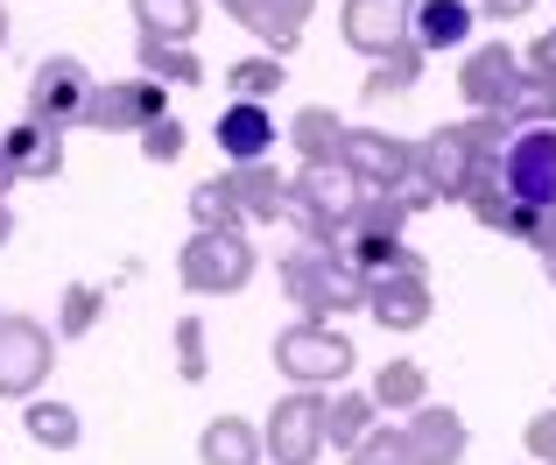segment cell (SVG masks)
<instances>
[{
    "label": "cell",
    "instance_id": "d4e9b609",
    "mask_svg": "<svg viewBox=\"0 0 556 465\" xmlns=\"http://www.w3.org/2000/svg\"><path fill=\"white\" fill-rule=\"evenodd\" d=\"M135 64L155 85H204V56L177 50V42H155V36H135Z\"/></svg>",
    "mask_w": 556,
    "mask_h": 465
},
{
    "label": "cell",
    "instance_id": "8992f818",
    "mask_svg": "<svg viewBox=\"0 0 556 465\" xmlns=\"http://www.w3.org/2000/svg\"><path fill=\"white\" fill-rule=\"evenodd\" d=\"M163 92H169V85L141 78V71H135V78H106V85H92L78 127H92V135H149L155 121H169Z\"/></svg>",
    "mask_w": 556,
    "mask_h": 465
},
{
    "label": "cell",
    "instance_id": "d6986e66",
    "mask_svg": "<svg viewBox=\"0 0 556 465\" xmlns=\"http://www.w3.org/2000/svg\"><path fill=\"white\" fill-rule=\"evenodd\" d=\"M8 163L22 184H50L64 169V135L56 127H36V121H14L8 127Z\"/></svg>",
    "mask_w": 556,
    "mask_h": 465
},
{
    "label": "cell",
    "instance_id": "9a60e30c",
    "mask_svg": "<svg viewBox=\"0 0 556 465\" xmlns=\"http://www.w3.org/2000/svg\"><path fill=\"white\" fill-rule=\"evenodd\" d=\"M402 430H408V465H458L472 452V430H465V416L451 402H422Z\"/></svg>",
    "mask_w": 556,
    "mask_h": 465
},
{
    "label": "cell",
    "instance_id": "7a4b0ae2",
    "mask_svg": "<svg viewBox=\"0 0 556 465\" xmlns=\"http://www.w3.org/2000/svg\"><path fill=\"white\" fill-rule=\"evenodd\" d=\"M359 367L353 339H345L339 325H311V317H296V325L275 331V374H289V388H317V395H331V388H345Z\"/></svg>",
    "mask_w": 556,
    "mask_h": 465
},
{
    "label": "cell",
    "instance_id": "8fae6325",
    "mask_svg": "<svg viewBox=\"0 0 556 465\" xmlns=\"http://www.w3.org/2000/svg\"><path fill=\"white\" fill-rule=\"evenodd\" d=\"M501 177L515 191V205H556V127H515Z\"/></svg>",
    "mask_w": 556,
    "mask_h": 465
},
{
    "label": "cell",
    "instance_id": "d6a6232c",
    "mask_svg": "<svg viewBox=\"0 0 556 465\" xmlns=\"http://www.w3.org/2000/svg\"><path fill=\"white\" fill-rule=\"evenodd\" d=\"M507 240L535 247V254H556V205H515V219H507Z\"/></svg>",
    "mask_w": 556,
    "mask_h": 465
},
{
    "label": "cell",
    "instance_id": "e0dca14e",
    "mask_svg": "<svg viewBox=\"0 0 556 465\" xmlns=\"http://www.w3.org/2000/svg\"><path fill=\"white\" fill-rule=\"evenodd\" d=\"M218 155H226L232 169H254V163H268L275 155V113L268 106H247V99H232L226 113H218Z\"/></svg>",
    "mask_w": 556,
    "mask_h": 465
},
{
    "label": "cell",
    "instance_id": "6da1fadb",
    "mask_svg": "<svg viewBox=\"0 0 556 465\" xmlns=\"http://www.w3.org/2000/svg\"><path fill=\"white\" fill-rule=\"evenodd\" d=\"M282 289L311 325H331V317H345V311H367V275H359L345 254H331V247H296V254H282Z\"/></svg>",
    "mask_w": 556,
    "mask_h": 465
},
{
    "label": "cell",
    "instance_id": "836d02e7",
    "mask_svg": "<svg viewBox=\"0 0 556 465\" xmlns=\"http://www.w3.org/2000/svg\"><path fill=\"white\" fill-rule=\"evenodd\" d=\"M177 374L204 381L212 374V345H204V317H177Z\"/></svg>",
    "mask_w": 556,
    "mask_h": 465
},
{
    "label": "cell",
    "instance_id": "484cf974",
    "mask_svg": "<svg viewBox=\"0 0 556 465\" xmlns=\"http://www.w3.org/2000/svg\"><path fill=\"white\" fill-rule=\"evenodd\" d=\"M190 232H247V212L232 198V177H204L190 191Z\"/></svg>",
    "mask_w": 556,
    "mask_h": 465
},
{
    "label": "cell",
    "instance_id": "f546056e",
    "mask_svg": "<svg viewBox=\"0 0 556 465\" xmlns=\"http://www.w3.org/2000/svg\"><path fill=\"white\" fill-rule=\"evenodd\" d=\"M106 317V289L99 282H64V297H56V339H85V331Z\"/></svg>",
    "mask_w": 556,
    "mask_h": 465
},
{
    "label": "cell",
    "instance_id": "1f68e13d",
    "mask_svg": "<svg viewBox=\"0 0 556 465\" xmlns=\"http://www.w3.org/2000/svg\"><path fill=\"white\" fill-rule=\"evenodd\" d=\"M507 121L515 127H556V85H543L535 71H521L515 99H507Z\"/></svg>",
    "mask_w": 556,
    "mask_h": 465
},
{
    "label": "cell",
    "instance_id": "52a82bcc",
    "mask_svg": "<svg viewBox=\"0 0 556 465\" xmlns=\"http://www.w3.org/2000/svg\"><path fill=\"white\" fill-rule=\"evenodd\" d=\"M92 85H99V78L78 64V56H42V64L28 71V113H22V121L71 135V127L85 121V99H92Z\"/></svg>",
    "mask_w": 556,
    "mask_h": 465
},
{
    "label": "cell",
    "instance_id": "4fadbf2b",
    "mask_svg": "<svg viewBox=\"0 0 556 465\" xmlns=\"http://www.w3.org/2000/svg\"><path fill=\"white\" fill-rule=\"evenodd\" d=\"M472 169H479V155L458 141V127H437V135L416 141V191L422 198H465Z\"/></svg>",
    "mask_w": 556,
    "mask_h": 465
},
{
    "label": "cell",
    "instance_id": "277c9868",
    "mask_svg": "<svg viewBox=\"0 0 556 465\" xmlns=\"http://www.w3.org/2000/svg\"><path fill=\"white\" fill-rule=\"evenodd\" d=\"M50 367H56V331L22 311L0 317V402H36Z\"/></svg>",
    "mask_w": 556,
    "mask_h": 465
},
{
    "label": "cell",
    "instance_id": "ee69618b",
    "mask_svg": "<svg viewBox=\"0 0 556 465\" xmlns=\"http://www.w3.org/2000/svg\"><path fill=\"white\" fill-rule=\"evenodd\" d=\"M0 317H8V311H0Z\"/></svg>",
    "mask_w": 556,
    "mask_h": 465
},
{
    "label": "cell",
    "instance_id": "603a6c76",
    "mask_svg": "<svg viewBox=\"0 0 556 465\" xmlns=\"http://www.w3.org/2000/svg\"><path fill=\"white\" fill-rule=\"evenodd\" d=\"M127 14H135L141 36L177 42V50H190V36H198V22H204L198 0H127Z\"/></svg>",
    "mask_w": 556,
    "mask_h": 465
},
{
    "label": "cell",
    "instance_id": "44dd1931",
    "mask_svg": "<svg viewBox=\"0 0 556 465\" xmlns=\"http://www.w3.org/2000/svg\"><path fill=\"white\" fill-rule=\"evenodd\" d=\"M198 458L204 465H268L261 458V430L247 424V416H212V424L198 430Z\"/></svg>",
    "mask_w": 556,
    "mask_h": 465
},
{
    "label": "cell",
    "instance_id": "b9f144b4",
    "mask_svg": "<svg viewBox=\"0 0 556 465\" xmlns=\"http://www.w3.org/2000/svg\"><path fill=\"white\" fill-rule=\"evenodd\" d=\"M8 232H14V212H8V198H0V240H8Z\"/></svg>",
    "mask_w": 556,
    "mask_h": 465
},
{
    "label": "cell",
    "instance_id": "cb8c5ba5",
    "mask_svg": "<svg viewBox=\"0 0 556 465\" xmlns=\"http://www.w3.org/2000/svg\"><path fill=\"white\" fill-rule=\"evenodd\" d=\"M22 430H28V444H42V452H78V438H85V424H78L71 402H22Z\"/></svg>",
    "mask_w": 556,
    "mask_h": 465
},
{
    "label": "cell",
    "instance_id": "9c48e42d",
    "mask_svg": "<svg viewBox=\"0 0 556 465\" xmlns=\"http://www.w3.org/2000/svg\"><path fill=\"white\" fill-rule=\"evenodd\" d=\"M345 169H353L367 191H408L416 184V141L388 135V127H345Z\"/></svg>",
    "mask_w": 556,
    "mask_h": 465
},
{
    "label": "cell",
    "instance_id": "d590c367",
    "mask_svg": "<svg viewBox=\"0 0 556 465\" xmlns=\"http://www.w3.org/2000/svg\"><path fill=\"white\" fill-rule=\"evenodd\" d=\"M184 149H190V141H184V121H177V113H169V121H155L149 135H141V155H149V163H177Z\"/></svg>",
    "mask_w": 556,
    "mask_h": 465
},
{
    "label": "cell",
    "instance_id": "30bf717a",
    "mask_svg": "<svg viewBox=\"0 0 556 465\" xmlns=\"http://www.w3.org/2000/svg\"><path fill=\"white\" fill-rule=\"evenodd\" d=\"M339 36L353 42L367 64H380V56H394L402 42H416V0H345Z\"/></svg>",
    "mask_w": 556,
    "mask_h": 465
},
{
    "label": "cell",
    "instance_id": "f35d334b",
    "mask_svg": "<svg viewBox=\"0 0 556 465\" xmlns=\"http://www.w3.org/2000/svg\"><path fill=\"white\" fill-rule=\"evenodd\" d=\"M479 22H521V14H535V0H472Z\"/></svg>",
    "mask_w": 556,
    "mask_h": 465
},
{
    "label": "cell",
    "instance_id": "5b68a950",
    "mask_svg": "<svg viewBox=\"0 0 556 465\" xmlns=\"http://www.w3.org/2000/svg\"><path fill=\"white\" fill-rule=\"evenodd\" d=\"M325 452V395L317 388H289L261 424V458L268 465H317Z\"/></svg>",
    "mask_w": 556,
    "mask_h": 465
},
{
    "label": "cell",
    "instance_id": "7bdbcfd3",
    "mask_svg": "<svg viewBox=\"0 0 556 465\" xmlns=\"http://www.w3.org/2000/svg\"><path fill=\"white\" fill-rule=\"evenodd\" d=\"M543 268H549V282H556V254H549V261H543Z\"/></svg>",
    "mask_w": 556,
    "mask_h": 465
},
{
    "label": "cell",
    "instance_id": "ab89813d",
    "mask_svg": "<svg viewBox=\"0 0 556 465\" xmlns=\"http://www.w3.org/2000/svg\"><path fill=\"white\" fill-rule=\"evenodd\" d=\"M14 184H22V177H14V163H8V135H0V198H8Z\"/></svg>",
    "mask_w": 556,
    "mask_h": 465
},
{
    "label": "cell",
    "instance_id": "8d00e7d4",
    "mask_svg": "<svg viewBox=\"0 0 556 465\" xmlns=\"http://www.w3.org/2000/svg\"><path fill=\"white\" fill-rule=\"evenodd\" d=\"M521 438H529V465H556V410H543Z\"/></svg>",
    "mask_w": 556,
    "mask_h": 465
},
{
    "label": "cell",
    "instance_id": "e575fe53",
    "mask_svg": "<svg viewBox=\"0 0 556 465\" xmlns=\"http://www.w3.org/2000/svg\"><path fill=\"white\" fill-rule=\"evenodd\" d=\"M353 465H408V430L402 424H374L367 444L353 452Z\"/></svg>",
    "mask_w": 556,
    "mask_h": 465
},
{
    "label": "cell",
    "instance_id": "5bb4252c",
    "mask_svg": "<svg viewBox=\"0 0 556 465\" xmlns=\"http://www.w3.org/2000/svg\"><path fill=\"white\" fill-rule=\"evenodd\" d=\"M254 42H268V56H289L303 42V22L317 14V0H218Z\"/></svg>",
    "mask_w": 556,
    "mask_h": 465
},
{
    "label": "cell",
    "instance_id": "4dcf8cb0",
    "mask_svg": "<svg viewBox=\"0 0 556 465\" xmlns=\"http://www.w3.org/2000/svg\"><path fill=\"white\" fill-rule=\"evenodd\" d=\"M416 78H422V50H416V42H402L394 56L367 64V85H359V92H367V99H394V92H416Z\"/></svg>",
    "mask_w": 556,
    "mask_h": 465
},
{
    "label": "cell",
    "instance_id": "4316f807",
    "mask_svg": "<svg viewBox=\"0 0 556 465\" xmlns=\"http://www.w3.org/2000/svg\"><path fill=\"white\" fill-rule=\"evenodd\" d=\"M367 395H374L380 416H388V410H408V416H416L422 402H430V381H422L416 360H388V367H374V388H367Z\"/></svg>",
    "mask_w": 556,
    "mask_h": 465
},
{
    "label": "cell",
    "instance_id": "ac0fdd59",
    "mask_svg": "<svg viewBox=\"0 0 556 465\" xmlns=\"http://www.w3.org/2000/svg\"><path fill=\"white\" fill-rule=\"evenodd\" d=\"M472 0H416V50L422 56H444L472 42Z\"/></svg>",
    "mask_w": 556,
    "mask_h": 465
},
{
    "label": "cell",
    "instance_id": "74e56055",
    "mask_svg": "<svg viewBox=\"0 0 556 465\" xmlns=\"http://www.w3.org/2000/svg\"><path fill=\"white\" fill-rule=\"evenodd\" d=\"M521 64H529L543 85H556V28H543V36L529 42V56H521Z\"/></svg>",
    "mask_w": 556,
    "mask_h": 465
},
{
    "label": "cell",
    "instance_id": "7402d4cb",
    "mask_svg": "<svg viewBox=\"0 0 556 465\" xmlns=\"http://www.w3.org/2000/svg\"><path fill=\"white\" fill-rule=\"evenodd\" d=\"M282 141H296L303 163H339V155H345V121L331 106H296Z\"/></svg>",
    "mask_w": 556,
    "mask_h": 465
},
{
    "label": "cell",
    "instance_id": "f1b7e54d",
    "mask_svg": "<svg viewBox=\"0 0 556 465\" xmlns=\"http://www.w3.org/2000/svg\"><path fill=\"white\" fill-rule=\"evenodd\" d=\"M226 85H232V99H247V106H268L275 92L289 85V71H282V56H240V64H226Z\"/></svg>",
    "mask_w": 556,
    "mask_h": 465
},
{
    "label": "cell",
    "instance_id": "60d3db41",
    "mask_svg": "<svg viewBox=\"0 0 556 465\" xmlns=\"http://www.w3.org/2000/svg\"><path fill=\"white\" fill-rule=\"evenodd\" d=\"M8 36H14V22H8V0H0V50H8Z\"/></svg>",
    "mask_w": 556,
    "mask_h": 465
},
{
    "label": "cell",
    "instance_id": "2e32d148",
    "mask_svg": "<svg viewBox=\"0 0 556 465\" xmlns=\"http://www.w3.org/2000/svg\"><path fill=\"white\" fill-rule=\"evenodd\" d=\"M289 184H296V198H303V205H311V212H317V219H325L331 232H345V219H353V205L367 198V184H359L345 163H303Z\"/></svg>",
    "mask_w": 556,
    "mask_h": 465
},
{
    "label": "cell",
    "instance_id": "3957f363",
    "mask_svg": "<svg viewBox=\"0 0 556 465\" xmlns=\"http://www.w3.org/2000/svg\"><path fill=\"white\" fill-rule=\"evenodd\" d=\"M254 268H261V254L247 232H190L177 254V275L190 297H240L254 282Z\"/></svg>",
    "mask_w": 556,
    "mask_h": 465
},
{
    "label": "cell",
    "instance_id": "7c38bea8",
    "mask_svg": "<svg viewBox=\"0 0 556 465\" xmlns=\"http://www.w3.org/2000/svg\"><path fill=\"white\" fill-rule=\"evenodd\" d=\"M430 311H437L430 268H394V275H374V282H367V317L380 331H422Z\"/></svg>",
    "mask_w": 556,
    "mask_h": 465
},
{
    "label": "cell",
    "instance_id": "ffe728a7",
    "mask_svg": "<svg viewBox=\"0 0 556 465\" xmlns=\"http://www.w3.org/2000/svg\"><path fill=\"white\" fill-rule=\"evenodd\" d=\"M374 424H380V410H374L367 388H331V395H325V444H331V452L353 458L359 444H367Z\"/></svg>",
    "mask_w": 556,
    "mask_h": 465
},
{
    "label": "cell",
    "instance_id": "ba28073f",
    "mask_svg": "<svg viewBox=\"0 0 556 465\" xmlns=\"http://www.w3.org/2000/svg\"><path fill=\"white\" fill-rule=\"evenodd\" d=\"M521 50L515 42H479V50H465V64H458V99H465V113H501L507 121V99H515V85H521Z\"/></svg>",
    "mask_w": 556,
    "mask_h": 465
},
{
    "label": "cell",
    "instance_id": "83f0119b",
    "mask_svg": "<svg viewBox=\"0 0 556 465\" xmlns=\"http://www.w3.org/2000/svg\"><path fill=\"white\" fill-rule=\"evenodd\" d=\"M465 212H472L479 226H493V232H507V219H515V191H507V177H501V163H479L472 169V184H465V198H458Z\"/></svg>",
    "mask_w": 556,
    "mask_h": 465
}]
</instances>
